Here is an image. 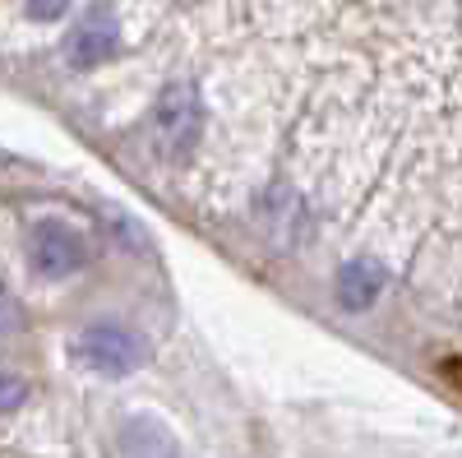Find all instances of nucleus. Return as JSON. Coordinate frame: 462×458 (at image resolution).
Listing matches in <instances>:
<instances>
[{
	"label": "nucleus",
	"instance_id": "20e7f679",
	"mask_svg": "<svg viewBox=\"0 0 462 458\" xmlns=\"http://www.w3.org/2000/svg\"><path fill=\"white\" fill-rule=\"evenodd\" d=\"M116 42H121V28H116V10L106 5V0H97V5H88L79 14V23L69 28L65 37V61L74 70H97L102 61L116 56Z\"/></svg>",
	"mask_w": 462,
	"mask_h": 458
},
{
	"label": "nucleus",
	"instance_id": "f03ea898",
	"mask_svg": "<svg viewBox=\"0 0 462 458\" xmlns=\"http://www.w3.org/2000/svg\"><path fill=\"white\" fill-rule=\"evenodd\" d=\"M74 357L106 379H121V375H130L148 361V342L125 324H93V329L79 333V342H74Z\"/></svg>",
	"mask_w": 462,
	"mask_h": 458
},
{
	"label": "nucleus",
	"instance_id": "6e6552de",
	"mask_svg": "<svg viewBox=\"0 0 462 458\" xmlns=\"http://www.w3.org/2000/svg\"><path fill=\"white\" fill-rule=\"evenodd\" d=\"M23 5H28V14H32V19L51 23V19H60V14L69 10V0H23Z\"/></svg>",
	"mask_w": 462,
	"mask_h": 458
},
{
	"label": "nucleus",
	"instance_id": "423d86ee",
	"mask_svg": "<svg viewBox=\"0 0 462 458\" xmlns=\"http://www.w3.org/2000/svg\"><path fill=\"white\" fill-rule=\"evenodd\" d=\"M23 398H28L23 379H19V375H0V412H14Z\"/></svg>",
	"mask_w": 462,
	"mask_h": 458
},
{
	"label": "nucleus",
	"instance_id": "7ed1b4c3",
	"mask_svg": "<svg viewBox=\"0 0 462 458\" xmlns=\"http://www.w3.org/2000/svg\"><path fill=\"white\" fill-rule=\"evenodd\" d=\"M28 259L37 264V274L69 278L74 269L88 264V237L79 227L60 222V218H42V222H32V232H28Z\"/></svg>",
	"mask_w": 462,
	"mask_h": 458
},
{
	"label": "nucleus",
	"instance_id": "0eeeda50",
	"mask_svg": "<svg viewBox=\"0 0 462 458\" xmlns=\"http://www.w3.org/2000/svg\"><path fill=\"white\" fill-rule=\"evenodd\" d=\"M19 324H23L19 301H14V292L5 287V278H0V329H19Z\"/></svg>",
	"mask_w": 462,
	"mask_h": 458
},
{
	"label": "nucleus",
	"instance_id": "39448f33",
	"mask_svg": "<svg viewBox=\"0 0 462 458\" xmlns=\"http://www.w3.org/2000/svg\"><path fill=\"white\" fill-rule=\"evenodd\" d=\"M379 292H383V269H379L374 259L342 264V274H337V301L346 305V311H365V305H374Z\"/></svg>",
	"mask_w": 462,
	"mask_h": 458
},
{
	"label": "nucleus",
	"instance_id": "f257e3e1",
	"mask_svg": "<svg viewBox=\"0 0 462 458\" xmlns=\"http://www.w3.org/2000/svg\"><path fill=\"white\" fill-rule=\"evenodd\" d=\"M199 126H204V102H199V89L189 79H171L162 93H158V107H152V135H158L167 158H185L199 139Z\"/></svg>",
	"mask_w": 462,
	"mask_h": 458
}]
</instances>
